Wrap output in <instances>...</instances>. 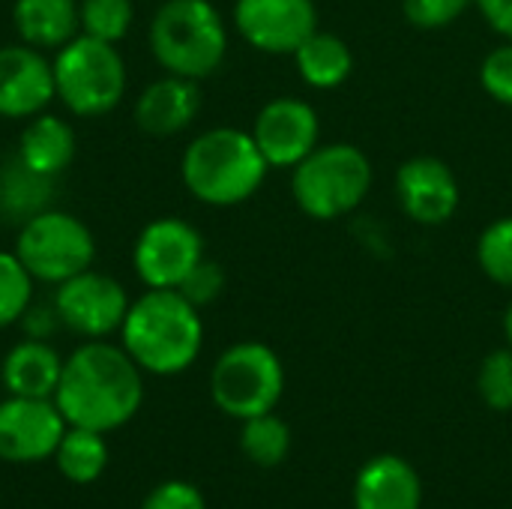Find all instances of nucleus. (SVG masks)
<instances>
[{"instance_id":"23","label":"nucleus","mask_w":512,"mask_h":509,"mask_svg":"<svg viewBox=\"0 0 512 509\" xmlns=\"http://www.w3.org/2000/svg\"><path fill=\"white\" fill-rule=\"evenodd\" d=\"M54 462H57V471L69 483H75V486L96 483L108 465L105 435L93 432V429H81V426H66V432L54 450Z\"/></svg>"},{"instance_id":"20","label":"nucleus","mask_w":512,"mask_h":509,"mask_svg":"<svg viewBox=\"0 0 512 509\" xmlns=\"http://www.w3.org/2000/svg\"><path fill=\"white\" fill-rule=\"evenodd\" d=\"M297 75L312 90H336L354 72V51L351 45L330 30H315L303 39V45L291 54Z\"/></svg>"},{"instance_id":"34","label":"nucleus","mask_w":512,"mask_h":509,"mask_svg":"<svg viewBox=\"0 0 512 509\" xmlns=\"http://www.w3.org/2000/svg\"><path fill=\"white\" fill-rule=\"evenodd\" d=\"M21 324L27 330V339H45L48 333H54V327L60 324V318H57V309L54 306L45 309V306H33L30 303V309L21 315Z\"/></svg>"},{"instance_id":"33","label":"nucleus","mask_w":512,"mask_h":509,"mask_svg":"<svg viewBox=\"0 0 512 509\" xmlns=\"http://www.w3.org/2000/svg\"><path fill=\"white\" fill-rule=\"evenodd\" d=\"M474 6L498 36L512 42V0H474Z\"/></svg>"},{"instance_id":"4","label":"nucleus","mask_w":512,"mask_h":509,"mask_svg":"<svg viewBox=\"0 0 512 509\" xmlns=\"http://www.w3.org/2000/svg\"><path fill=\"white\" fill-rule=\"evenodd\" d=\"M150 51L168 75L204 81L228 54V27L210 0H165L150 21Z\"/></svg>"},{"instance_id":"5","label":"nucleus","mask_w":512,"mask_h":509,"mask_svg":"<svg viewBox=\"0 0 512 509\" xmlns=\"http://www.w3.org/2000/svg\"><path fill=\"white\" fill-rule=\"evenodd\" d=\"M375 168L363 147L348 141L318 144L291 168L294 204L315 222H336L354 213L372 192Z\"/></svg>"},{"instance_id":"9","label":"nucleus","mask_w":512,"mask_h":509,"mask_svg":"<svg viewBox=\"0 0 512 509\" xmlns=\"http://www.w3.org/2000/svg\"><path fill=\"white\" fill-rule=\"evenodd\" d=\"M204 258V237L195 225L177 216L153 219L141 228L132 267L147 288H180V282Z\"/></svg>"},{"instance_id":"18","label":"nucleus","mask_w":512,"mask_h":509,"mask_svg":"<svg viewBox=\"0 0 512 509\" xmlns=\"http://www.w3.org/2000/svg\"><path fill=\"white\" fill-rule=\"evenodd\" d=\"M60 375H63V360L45 339L18 342L3 357L0 366V381L6 393L27 396V399H54Z\"/></svg>"},{"instance_id":"8","label":"nucleus","mask_w":512,"mask_h":509,"mask_svg":"<svg viewBox=\"0 0 512 509\" xmlns=\"http://www.w3.org/2000/svg\"><path fill=\"white\" fill-rule=\"evenodd\" d=\"M15 255L33 279L60 285L93 267L96 240L78 216L48 207L21 222Z\"/></svg>"},{"instance_id":"27","label":"nucleus","mask_w":512,"mask_h":509,"mask_svg":"<svg viewBox=\"0 0 512 509\" xmlns=\"http://www.w3.org/2000/svg\"><path fill=\"white\" fill-rule=\"evenodd\" d=\"M33 276L15 252H0V327L18 324L33 303Z\"/></svg>"},{"instance_id":"31","label":"nucleus","mask_w":512,"mask_h":509,"mask_svg":"<svg viewBox=\"0 0 512 509\" xmlns=\"http://www.w3.org/2000/svg\"><path fill=\"white\" fill-rule=\"evenodd\" d=\"M192 306H198V309H204V306H210V303H216L219 300V294L225 291V273H222V267L213 261V258H201L198 264H195V270L180 282V288H177Z\"/></svg>"},{"instance_id":"10","label":"nucleus","mask_w":512,"mask_h":509,"mask_svg":"<svg viewBox=\"0 0 512 509\" xmlns=\"http://www.w3.org/2000/svg\"><path fill=\"white\" fill-rule=\"evenodd\" d=\"M54 309L60 324H66L72 333L87 339H108L111 333H120L129 312V297L117 279L90 267L57 285Z\"/></svg>"},{"instance_id":"19","label":"nucleus","mask_w":512,"mask_h":509,"mask_svg":"<svg viewBox=\"0 0 512 509\" xmlns=\"http://www.w3.org/2000/svg\"><path fill=\"white\" fill-rule=\"evenodd\" d=\"M12 24L24 45L57 51L81 33L78 0H15Z\"/></svg>"},{"instance_id":"21","label":"nucleus","mask_w":512,"mask_h":509,"mask_svg":"<svg viewBox=\"0 0 512 509\" xmlns=\"http://www.w3.org/2000/svg\"><path fill=\"white\" fill-rule=\"evenodd\" d=\"M15 156L27 168L39 171L45 177H57L75 159V132L63 117L42 111V114L30 117V123L24 126Z\"/></svg>"},{"instance_id":"30","label":"nucleus","mask_w":512,"mask_h":509,"mask_svg":"<svg viewBox=\"0 0 512 509\" xmlns=\"http://www.w3.org/2000/svg\"><path fill=\"white\" fill-rule=\"evenodd\" d=\"M480 87L498 105L512 108V42L492 48L480 63Z\"/></svg>"},{"instance_id":"2","label":"nucleus","mask_w":512,"mask_h":509,"mask_svg":"<svg viewBox=\"0 0 512 509\" xmlns=\"http://www.w3.org/2000/svg\"><path fill=\"white\" fill-rule=\"evenodd\" d=\"M201 309L192 306L174 288H147L120 327L126 354L150 375H180L186 372L204 345Z\"/></svg>"},{"instance_id":"35","label":"nucleus","mask_w":512,"mask_h":509,"mask_svg":"<svg viewBox=\"0 0 512 509\" xmlns=\"http://www.w3.org/2000/svg\"><path fill=\"white\" fill-rule=\"evenodd\" d=\"M504 336H507V345L512 348V300L510 306H507V312H504Z\"/></svg>"},{"instance_id":"32","label":"nucleus","mask_w":512,"mask_h":509,"mask_svg":"<svg viewBox=\"0 0 512 509\" xmlns=\"http://www.w3.org/2000/svg\"><path fill=\"white\" fill-rule=\"evenodd\" d=\"M141 509H207V501L192 483L168 480L144 498Z\"/></svg>"},{"instance_id":"11","label":"nucleus","mask_w":512,"mask_h":509,"mask_svg":"<svg viewBox=\"0 0 512 509\" xmlns=\"http://www.w3.org/2000/svg\"><path fill=\"white\" fill-rule=\"evenodd\" d=\"M234 27L255 51L282 57L294 54L321 21L315 0H237Z\"/></svg>"},{"instance_id":"6","label":"nucleus","mask_w":512,"mask_h":509,"mask_svg":"<svg viewBox=\"0 0 512 509\" xmlns=\"http://www.w3.org/2000/svg\"><path fill=\"white\" fill-rule=\"evenodd\" d=\"M54 93L78 117H102L126 93V63L114 42L78 33L54 51Z\"/></svg>"},{"instance_id":"3","label":"nucleus","mask_w":512,"mask_h":509,"mask_svg":"<svg viewBox=\"0 0 512 509\" xmlns=\"http://www.w3.org/2000/svg\"><path fill=\"white\" fill-rule=\"evenodd\" d=\"M267 159L252 132L216 126L189 141L180 159V177L189 195L207 207H237L267 180Z\"/></svg>"},{"instance_id":"25","label":"nucleus","mask_w":512,"mask_h":509,"mask_svg":"<svg viewBox=\"0 0 512 509\" xmlns=\"http://www.w3.org/2000/svg\"><path fill=\"white\" fill-rule=\"evenodd\" d=\"M477 267L489 282L512 291V216H498L480 231Z\"/></svg>"},{"instance_id":"14","label":"nucleus","mask_w":512,"mask_h":509,"mask_svg":"<svg viewBox=\"0 0 512 509\" xmlns=\"http://www.w3.org/2000/svg\"><path fill=\"white\" fill-rule=\"evenodd\" d=\"M396 201L402 213L423 225H447L462 204V186L456 171L438 156H411L396 171Z\"/></svg>"},{"instance_id":"24","label":"nucleus","mask_w":512,"mask_h":509,"mask_svg":"<svg viewBox=\"0 0 512 509\" xmlns=\"http://www.w3.org/2000/svg\"><path fill=\"white\" fill-rule=\"evenodd\" d=\"M240 450L258 468H276L288 459L291 429L273 411L249 417V420H243V429H240Z\"/></svg>"},{"instance_id":"22","label":"nucleus","mask_w":512,"mask_h":509,"mask_svg":"<svg viewBox=\"0 0 512 509\" xmlns=\"http://www.w3.org/2000/svg\"><path fill=\"white\" fill-rule=\"evenodd\" d=\"M54 198V177L27 168L18 156L0 168V213L12 222H27L48 210Z\"/></svg>"},{"instance_id":"12","label":"nucleus","mask_w":512,"mask_h":509,"mask_svg":"<svg viewBox=\"0 0 512 509\" xmlns=\"http://www.w3.org/2000/svg\"><path fill=\"white\" fill-rule=\"evenodd\" d=\"M249 132L270 168H294L321 144V117L306 99L279 96L255 114Z\"/></svg>"},{"instance_id":"16","label":"nucleus","mask_w":512,"mask_h":509,"mask_svg":"<svg viewBox=\"0 0 512 509\" xmlns=\"http://www.w3.org/2000/svg\"><path fill=\"white\" fill-rule=\"evenodd\" d=\"M201 111V90L198 81L180 75H162L144 87L135 102V123L141 132L168 138L195 123Z\"/></svg>"},{"instance_id":"26","label":"nucleus","mask_w":512,"mask_h":509,"mask_svg":"<svg viewBox=\"0 0 512 509\" xmlns=\"http://www.w3.org/2000/svg\"><path fill=\"white\" fill-rule=\"evenodd\" d=\"M78 18H81V33L117 45L135 21V3L132 0H81Z\"/></svg>"},{"instance_id":"29","label":"nucleus","mask_w":512,"mask_h":509,"mask_svg":"<svg viewBox=\"0 0 512 509\" xmlns=\"http://www.w3.org/2000/svg\"><path fill=\"white\" fill-rule=\"evenodd\" d=\"M471 6L474 0H402V12L408 24L426 33L456 24Z\"/></svg>"},{"instance_id":"15","label":"nucleus","mask_w":512,"mask_h":509,"mask_svg":"<svg viewBox=\"0 0 512 509\" xmlns=\"http://www.w3.org/2000/svg\"><path fill=\"white\" fill-rule=\"evenodd\" d=\"M54 66L33 45L0 48V117L30 120L54 99Z\"/></svg>"},{"instance_id":"1","label":"nucleus","mask_w":512,"mask_h":509,"mask_svg":"<svg viewBox=\"0 0 512 509\" xmlns=\"http://www.w3.org/2000/svg\"><path fill=\"white\" fill-rule=\"evenodd\" d=\"M54 402L69 426L114 432L126 426L144 402L141 366L126 348L105 339H90L63 360V375Z\"/></svg>"},{"instance_id":"17","label":"nucleus","mask_w":512,"mask_h":509,"mask_svg":"<svg viewBox=\"0 0 512 509\" xmlns=\"http://www.w3.org/2000/svg\"><path fill=\"white\" fill-rule=\"evenodd\" d=\"M423 483L402 456H375L354 480V509H420Z\"/></svg>"},{"instance_id":"7","label":"nucleus","mask_w":512,"mask_h":509,"mask_svg":"<svg viewBox=\"0 0 512 509\" xmlns=\"http://www.w3.org/2000/svg\"><path fill=\"white\" fill-rule=\"evenodd\" d=\"M285 393V366L264 342H237L219 354L210 372V396L216 408L234 420L267 414Z\"/></svg>"},{"instance_id":"28","label":"nucleus","mask_w":512,"mask_h":509,"mask_svg":"<svg viewBox=\"0 0 512 509\" xmlns=\"http://www.w3.org/2000/svg\"><path fill=\"white\" fill-rule=\"evenodd\" d=\"M477 393L486 408L512 411V348H498L483 357L477 372Z\"/></svg>"},{"instance_id":"13","label":"nucleus","mask_w":512,"mask_h":509,"mask_svg":"<svg viewBox=\"0 0 512 509\" xmlns=\"http://www.w3.org/2000/svg\"><path fill=\"white\" fill-rule=\"evenodd\" d=\"M66 426L54 399L9 396L0 402V459L15 465L54 459Z\"/></svg>"}]
</instances>
